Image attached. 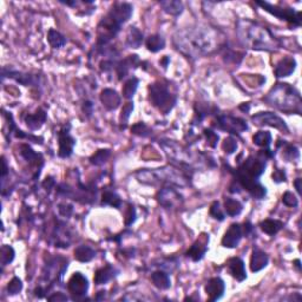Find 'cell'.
I'll use <instances>...</instances> for the list:
<instances>
[{"label":"cell","instance_id":"cell-48","mask_svg":"<svg viewBox=\"0 0 302 302\" xmlns=\"http://www.w3.org/2000/svg\"><path fill=\"white\" fill-rule=\"evenodd\" d=\"M282 203L288 208H297L299 204V201L297 196L291 192H286L282 196Z\"/></svg>","mask_w":302,"mask_h":302},{"label":"cell","instance_id":"cell-21","mask_svg":"<svg viewBox=\"0 0 302 302\" xmlns=\"http://www.w3.org/2000/svg\"><path fill=\"white\" fill-rule=\"evenodd\" d=\"M269 263V256L267 255V252L262 249L255 247L252 252L251 256V262H249V267L252 273H258L262 269H264Z\"/></svg>","mask_w":302,"mask_h":302},{"label":"cell","instance_id":"cell-47","mask_svg":"<svg viewBox=\"0 0 302 302\" xmlns=\"http://www.w3.org/2000/svg\"><path fill=\"white\" fill-rule=\"evenodd\" d=\"M210 215L212 217L215 218V220L217 221H224V218H226V216H224V212L223 210H222L221 205H220V202L218 201H215L214 203L211 204V208H210Z\"/></svg>","mask_w":302,"mask_h":302},{"label":"cell","instance_id":"cell-33","mask_svg":"<svg viewBox=\"0 0 302 302\" xmlns=\"http://www.w3.org/2000/svg\"><path fill=\"white\" fill-rule=\"evenodd\" d=\"M159 5L163 8L165 13L170 15H180L184 10V6L178 0H164V1H159Z\"/></svg>","mask_w":302,"mask_h":302},{"label":"cell","instance_id":"cell-27","mask_svg":"<svg viewBox=\"0 0 302 302\" xmlns=\"http://www.w3.org/2000/svg\"><path fill=\"white\" fill-rule=\"evenodd\" d=\"M24 119H25L27 128H29L30 130H39L46 122V112L45 110L39 107V109L36 110L35 113H27Z\"/></svg>","mask_w":302,"mask_h":302},{"label":"cell","instance_id":"cell-32","mask_svg":"<svg viewBox=\"0 0 302 302\" xmlns=\"http://www.w3.org/2000/svg\"><path fill=\"white\" fill-rule=\"evenodd\" d=\"M260 228L263 233L268 235L274 236L283 228V223L279 220H273V218H267V220L262 221L260 223Z\"/></svg>","mask_w":302,"mask_h":302},{"label":"cell","instance_id":"cell-42","mask_svg":"<svg viewBox=\"0 0 302 302\" xmlns=\"http://www.w3.org/2000/svg\"><path fill=\"white\" fill-rule=\"evenodd\" d=\"M283 148L282 150V156L285 157L286 161L288 162H297L299 161V158H300V152H299V149L295 146H293V144H286L283 143Z\"/></svg>","mask_w":302,"mask_h":302},{"label":"cell","instance_id":"cell-23","mask_svg":"<svg viewBox=\"0 0 302 302\" xmlns=\"http://www.w3.org/2000/svg\"><path fill=\"white\" fill-rule=\"evenodd\" d=\"M100 101L106 110L113 111L121 105V96L113 89H104L100 95Z\"/></svg>","mask_w":302,"mask_h":302},{"label":"cell","instance_id":"cell-35","mask_svg":"<svg viewBox=\"0 0 302 302\" xmlns=\"http://www.w3.org/2000/svg\"><path fill=\"white\" fill-rule=\"evenodd\" d=\"M146 46L150 52L157 53L165 48V39L161 35H151L147 38Z\"/></svg>","mask_w":302,"mask_h":302},{"label":"cell","instance_id":"cell-1","mask_svg":"<svg viewBox=\"0 0 302 302\" xmlns=\"http://www.w3.org/2000/svg\"><path fill=\"white\" fill-rule=\"evenodd\" d=\"M174 44L184 57L195 60L216 50L218 39L215 31L196 25L178 30L174 35Z\"/></svg>","mask_w":302,"mask_h":302},{"label":"cell","instance_id":"cell-53","mask_svg":"<svg viewBox=\"0 0 302 302\" xmlns=\"http://www.w3.org/2000/svg\"><path fill=\"white\" fill-rule=\"evenodd\" d=\"M83 112L86 117H91L92 113H94V104H92L91 101H85L83 103Z\"/></svg>","mask_w":302,"mask_h":302},{"label":"cell","instance_id":"cell-26","mask_svg":"<svg viewBox=\"0 0 302 302\" xmlns=\"http://www.w3.org/2000/svg\"><path fill=\"white\" fill-rule=\"evenodd\" d=\"M295 67H297V60L293 57H285L276 64L274 73L277 78H283V77L291 76L295 71Z\"/></svg>","mask_w":302,"mask_h":302},{"label":"cell","instance_id":"cell-51","mask_svg":"<svg viewBox=\"0 0 302 302\" xmlns=\"http://www.w3.org/2000/svg\"><path fill=\"white\" fill-rule=\"evenodd\" d=\"M136 220V210H135L134 205H129L128 212H126V217H125V224L126 226H130Z\"/></svg>","mask_w":302,"mask_h":302},{"label":"cell","instance_id":"cell-40","mask_svg":"<svg viewBox=\"0 0 302 302\" xmlns=\"http://www.w3.org/2000/svg\"><path fill=\"white\" fill-rule=\"evenodd\" d=\"M252 141H254V144H256V146L268 149L270 147V144H272L273 137L269 131H258L254 135Z\"/></svg>","mask_w":302,"mask_h":302},{"label":"cell","instance_id":"cell-39","mask_svg":"<svg viewBox=\"0 0 302 302\" xmlns=\"http://www.w3.org/2000/svg\"><path fill=\"white\" fill-rule=\"evenodd\" d=\"M111 157V150L110 149H100L90 157V163L92 165L101 166L109 161Z\"/></svg>","mask_w":302,"mask_h":302},{"label":"cell","instance_id":"cell-20","mask_svg":"<svg viewBox=\"0 0 302 302\" xmlns=\"http://www.w3.org/2000/svg\"><path fill=\"white\" fill-rule=\"evenodd\" d=\"M243 236V230L241 224L233 223L227 230L226 234L223 235L222 239V246L226 248H235L239 246L240 241H241Z\"/></svg>","mask_w":302,"mask_h":302},{"label":"cell","instance_id":"cell-5","mask_svg":"<svg viewBox=\"0 0 302 302\" xmlns=\"http://www.w3.org/2000/svg\"><path fill=\"white\" fill-rule=\"evenodd\" d=\"M136 178L141 183L148 186H165L186 187L189 184V177L184 174L182 169L172 168V166H163L152 170H140L136 172Z\"/></svg>","mask_w":302,"mask_h":302},{"label":"cell","instance_id":"cell-30","mask_svg":"<svg viewBox=\"0 0 302 302\" xmlns=\"http://www.w3.org/2000/svg\"><path fill=\"white\" fill-rule=\"evenodd\" d=\"M142 43H143V33L137 27H129L125 39L126 46H129L131 49H138L142 45Z\"/></svg>","mask_w":302,"mask_h":302},{"label":"cell","instance_id":"cell-18","mask_svg":"<svg viewBox=\"0 0 302 302\" xmlns=\"http://www.w3.org/2000/svg\"><path fill=\"white\" fill-rule=\"evenodd\" d=\"M208 245H209V235L202 234V235L193 243L192 247L187 251L186 252L187 257H189L190 260H193L194 262H199L203 260V257L205 256L206 251H208Z\"/></svg>","mask_w":302,"mask_h":302},{"label":"cell","instance_id":"cell-44","mask_svg":"<svg viewBox=\"0 0 302 302\" xmlns=\"http://www.w3.org/2000/svg\"><path fill=\"white\" fill-rule=\"evenodd\" d=\"M132 111H134V103H126L124 106H123L122 110V115L119 117V124L123 129L125 128L126 124H128L129 118H130Z\"/></svg>","mask_w":302,"mask_h":302},{"label":"cell","instance_id":"cell-22","mask_svg":"<svg viewBox=\"0 0 302 302\" xmlns=\"http://www.w3.org/2000/svg\"><path fill=\"white\" fill-rule=\"evenodd\" d=\"M138 65H140V59H138V55L136 54L129 55L128 58H125L123 60H117L115 71L117 76H118L119 81H123L129 75L130 70L135 69Z\"/></svg>","mask_w":302,"mask_h":302},{"label":"cell","instance_id":"cell-41","mask_svg":"<svg viewBox=\"0 0 302 302\" xmlns=\"http://www.w3.org/2000/svg\"><path fill=\"white\" fill-rule=\"evenodd\" d=\"M0 258H1V266L5 267L7 266V264H10L13 262L14 257H15V251L14 248L12 247V246L8 245H4L0 249Z\"/></svg>","mask_w":302,"mask_h":302},{"label":"cell","instance_id":"cell-29","mask_svg":"<svg viewBox=\"0 0 302 302\" xmlns=\"http://www.w3.org/2000/svg\"><path fill=\"white\" fill-rule=\"evenodd\" d=\"M151 281H152L153 286L162 291L169 289L171 287V279L169 276V274L164 272V270L158 269L156 272L151 274Z\"/></svg>","mask_w":302,"mask_h":302},{"label":"cell","instance_id":"cell-12","mask_svg":"<svg viewBox=\"0 0 302 302\" xmlns=\"http://www.w3.org/2000/svg\"><path fill=\"white\" fill-rule=\"evenodd\" d=\"M216 126L220 130L227 131L233 135H240L241 132L248 130V125L246 121L239 117L229 115H218L216 118Z\"/></svg>","mask_w":302,"mask_h":302},{"label":"cell","instance_id":"cell-14","mask_svg":"<svg viewBox=\"0 0 302 302\" xmlns=\"http://www.w3.org/2000/svg\"><path fill=\"white\" fill-rule=\"evenodd\" d=\"M252 121L256 126H272L279 130L288 132V126L281 117L273 112H258L252 117Z\"/></svg>","mask_w":302,"mask_h":302},{"label":"cell","instance_id":"cell-2","mask_svg":"<svg viewBox=\"0 0 302 302\" xmlns=\"http://www.w3.org/2000/svg\"><path fill=\"white\" fill-rule=\"evenodd\" d=\"M236 32L241 44L252 50L273 52L279 50L281 46L279 39L270 32V30L252 20H240L237 23Z\"/></svg>","mask_w":302,"mask_h":302},{"label":"cell","instance_id":"cell-49","mask_svg":"<svg viewBox=\"0 0 302 302\" xmlns=\"http://www.w3.org/2000/svg\"><path fill=\"white\" fill-rule=\"evenodd\" d=\"M204 136L206 138V141H208V144L211 148H216L218 140H220V137H218V135L215 131H212L211 129H205L204 130Z\"/></svg>","mask_w":302,"mask_h":302},{"label":"cell","instance_id":"cell-15","mask_svg":"<svg viewBox=\"0 0 302 302\" xmlns=\"http://www.w3.org/2000/svg\"><path fill=\"white\" fill-rule=\"evenodd\" d=\"M71 125H64L58 132V141H59V150L58 156L60 158H69L73 153V148L76 146V140L70 134Z\"/></svg>","mask_w":302,"mask_h":302},{"label":"cell","instance_id":"cell-9","mask_svg":"<svg viewBox=\"0 0 302 302\" xmlns=\"http://www.w3.org/2000/svg\"><path fill=\"white\" fill-rule=\"evenodd\" d=\"M236 176V183L239 184L242 189L247 190V192L251 194V195L256 200H262L264 199L267 195V188L264 186H262L260 183V181L256 180V178H252L247 176V175L242 174V172L237 171L235 172Z\"/></svg>","mask_w":302,"mask_h":302},{"label":"cell","instance_id":"cell-52","mask_svg":"<svg viewBox=\"0 0 302 302\" xmlns=\"http://www.w3.org/2000/svg\"><path fill=\"white\" fill-rule=\"evenodd\" d=\"M42 186H43V188H44V189L46 190V192L50 193L51 190L53 189V188L55 187V181H54V178H53V177H51V176L46 177L45 180H44V182H43V183H42Z\"/></svg>","mask_w":302,"mask_h":302},{"label":"cell","instance_id":"cell-34","mask_svg":"<svg viewBox=\"0 0 302 302\" xmlns=\"http://www.w3.org/2000/svg\"><path fill=\"white\" fill-rule=\"evenodd\" d=\"M243 210V205L240 201H237L235 199L232 197H227L224 200V211L228 216L230 217H236L241 214Z\"/></svg>","mask_w":302,"mask_h":302},{"label":"cell","instance_id":"cell-45","mask_svg":"<svg viewBox=\"0 0 302 302\" xmlns=\"http://www.w3.org/2000/svg\"><path fill=\"white\" fill-rule=\"evenodd\" d=\"M222 149L227 155H232L237 149V141L232 136L224 138L223 143H222Z\"/></svg>","mask_w":302,"mask_h":302},{"label":"cell","instance_id":"cell-25","mask_svg":"<svg viewBox=\"0 0 302 302\" xmlns=\"http://www.w3.org/2000/svg\"><path fill=\"white\" fill-rule=\"evenodd\" d=\"M228 272L232 275L234 279L237 280L239 282L245 281L247 279V272H246L245 262H243L240 257H233L228 261L227 263Z\"/></svg>","mask_w":302,"mask_h":302},{"label":"cell","instance_id":"cell-7","mask_svg":"<svg viewBox=\"0 0 302 302\" xmlns=\"http://www.w3.org/2000/svg\"><path fill=\"white\" fill-rule=\"evenodd\" d=\"M256 5L261 6L264 11L279 18L280 20H285L292 24L293 26L299 27L301 25V12H297L288 7H280V6L269 4L267 1H256Z\"/></svg>","mask_w":302,"mask_h":302},{"label":"cell","instance_id":"cell-19","mask_svg":"<svg viewBox=\"0 0 302 302\" xmlns=\"http://www.w3.org/2000/svg\"><path fill=\"white\" fill-rule=\"evenodd\" d=\"M226 292V283L221 277H212L205 285V293L209 301H217L222 299Z\"/></svg>","mask_w":302,"mask_h":302},{"label":"cell","instance_id":"cell-3","mask_svg":"<svg viewBox=\"0 0 302 302\" xmlns=\"http://www.w3.org/2000/svg\"><path fill=\"white\" fill-rule=\"evenodd\" d=\"M132 5L129 2H116L106 15L101 18L97 25V46L109 45L115 37L121 32L122 26L131 18Z\"/></svg>","mask_w":302,"mask_h":302},{"label":"cell","instance_id":"cell-43","mask_svg":"<svg viewBox=\"0 0 302 302\" xmlns=\"http://www.w3.org/2000/svg\"><path fill=\"white\" fill-rule=\"evenodd\" d=\"M21 291H23V281H21L19 277L14 276L7 285L8 295H17Z\"/></svg>","mask_w":302,"mask_h":302},{"label":"cell","instance_id":"cell-36","mask_svg":"<svg viewBox=\"0 0 302 302\" xmlns=\"http://www.w3.org/2000/svg\"><path fill=\"white\" fill-rule=\"evenodd\" d=\"M122 203L121 196L112 190H105L101 195V205H110L119 209L122 206Z\"/></svg>","mask_w":302,"mask_h":302},{"label":"cell","instance_id":"cell-59","mask_svg":"<svg viewBox=\"0 0 302 302\" xmlns=\"http://www.w3.org/2000/svg\"><path fill=\"white\" fill-rule=\"evenodd\" d=\"M240 109H241V110H246V111H247V112H248V111H249V105L247 104V106H246V104H245V105L240 106Z\"/></svg>","mask_w":302,"mask_h":302},{"label":"cell","instance_id":"cell-17","mask_svg":"<svg viewBox=\"0 0 302 302\" xmlns=\"http://www.w3.org/2000/svg\"><path fill=\"white\" fill-rule=\"evenodd\" d=\"M7 77V78L14 79L15 82L19 83V84L24 86H38L39 84V78L38 77H35L30 73L21 72V71L13 70L12 67H2L1 70V79H4Z\"/></svg>","mask_w":302,"mask_h":302},{"label":"cell","instance_id":"cell-24","mask_svg":"<svg viewBox=\"0 0 302 302\" xmlns=\"http://www.w3.org/2000/svg\"><path fill=\"white\" fill-rule=\"evenodd\" d=\"M20 155L23 157L25 161L29 163L30 165L36 166L39 171H41L43 164H44V161H43V156L41 153L36 152L35 150L31 148L29 144L23 143L20 146Z\"/></svg>","mask_w":302,"mask_h":302},{"label":"cell","instance_id":"cell-55","mask_svg":"<svg viewBox=\"0 0 302 302\" xmlns=\"http://www.w3.org/2000/svg\"><path fill=\"white\" fill-rule=\"evenodd\" d=\"M286 174L283 170H275L273 172V181L276 183H281V182H286Z\"/></svg>","mask_w":302,"mask_h":302},{"label":"cell","instance_id":"cell-37","mask_svg":"<svg viewBox=\"0 0 302 302\" xmlns=\"http://www.w3.org/2000/svg\"><path fill=\"white\" fill-rule=\"evenodd\" d=\"M48 42L53 49H60L64 45H66V38L65 36L61 35L60 32L55 31L53 29H50L48 32Z\"/></svg>","mask_w":302,"mask_h":302},{"label":"cell","instance_id":"cell-13","mask_svg":"<svg viewBox=\"0 0 302 302\" xmlns=\"http://www.w3.org/2000/svg\"><path fill=\"white\" fill-rule=\"evenodd\" d=\"M67 291L73 300H82L89 291V280L82 273L77 272L70 277L67 282Z\"/></svg>","mask_w":302,"mask_h":302},{"label":"cell","instance_id":"cell-38","mask_svg":"<svg viewBox=\"0 0 302 302\" xmlns=\"http://www.w3.org/2000/svg\"><path fill=\"white\" fill-rule=\"evenodd\" d=\"M138 84H140V81H138V78H136V77H131V78H129L128 81L124 83V85H123L122 89L123 97L126 98V100H131V98L135 96V94H136Z\"/></svg>","mask_w":302,"mask_h":302},{"label":"cell","instance_id":"cell-28","mask_svg":"<svg viewBox=\"0 0 302 302\" xmlns=\"http://www.w3.org/2000/svg\"><path fill=\"white\" fill-rule=\"evenodd\" d=\"M117 274H118V270H117L115 267L110 266V264H107V266L103 268H100V269H97L96 273H95V277H94L95 285L97 286L106 285V283L111 281L113 277L117 276Z\"/></svg>","mask_w":302,"mask_h":302},{"label":"cell","instance_id":"cell-4","mask_svg":"<svg viewBox=\"0 0 302 302\" xmlns=\"http://www.w3.org/2000/svg\"><path fill=\"white\" fill-rule=\"evenodd\" d=\"M264 101L270 106L288 113V115H292V113L300 115L301 113L302 101L300 92L287 83H277L274 85L264 97Z\"/></svg>","mask_w":302,"mask_h":302},{"label":"cell","instance_id":"cell-31","mask_svg":"<svg viewBox=\"0 0 302 302\" xmlns=\"http://www.w3.org/2000/svg\"><path fill=\"white\" fill-rule=\"evenodd\" d=\"M75 258L77 261L83 262V263H85V262H90L95 258L96 256V252H95V249H92L90 246H86V245H81L78 246L75 249Z\"/></svg>","mask_w":302,"mask_h":302},{"label":"cell","instance_id":"cell-57","mask_svg":"<svg viewBox=\"0 0 302 302\" xmlns=\"http://www.w3.org/2000/svg\"><path fill=\"white\" fill-rule=\"evenodd\" d=\"M301 182H302L301 178H297V180H295V182H294L295 189H297L299 195H301Z\"/></svg>","mask_w":302,"mask_h":302},{"label":"cell","instance_id":"cell-16","mask_svg":"<svg viewBox=\"0 0 302 302\" xmlns=\"http://www.w3.org/2000/svg\"><path fill=\"white\" fill-rule=\"evenodd\" d=\"M51 240L53 241L54 247L59 248H69L71 245V240H72V234H71L70 228L66 226L65 222L57 221L52 232Z\"/></svg>","mask_w":302,"mask_h":302},{"label":"cell","instance_id":"cell-50","mask_svg":"<svg viewBox=\"0 0 302 302\" xmlns=\"http://www.w3.org/2000/svg\"><path fill=\"white\" fill-rule=\"evenodd\" d=\"M58 211H59L60 216L69 218L73 214V206L69 204V203H60L58 205Z\"/></svg>","mask_w":302,"mask_h":302},{"label":"cell","instance_id":"cell-54","mask_svg":"<svg viewBox=\"0 0 302 302\" xmlns=\"http://www.w3.org/2000/svg\"><path fill=\"white\" fill-rule=\"evenodd\" d=\"M46 299H48L49 301H57V302L58 301H67V300H69V298H67L66 295L64 294V293H59V292L53 293V294L50 295V297H48Z\"/></svg>","mask_w":302,"mask_h":302},{"label":"cell","instance_id":"cell-56","mask_svg":"<svg viewBox=\"0 0 302 302\" xmlns=\"http://www.w3.org/2000/svg\"><path fill=\"white\" fill-rule=\"evenodd\" d=\"M1 164H2V169H1V182H2V181H5V178L8 174V170H10V169H8L7 162H6L5 157H2V158H1Z\"/></svg>","mask_w":302,"mask_h":302},{"label":"cell","instance_id":"cell-6","mask_svg":"<svg viewBox=\"0 0 302 302\" xmlns=\"http://www.w3.org/2000/svg\"><path fill=\"white\" fill-rule=\"evenodd\" d=\"M149 101L163 115H168L177 103V97L172 95L168 85L156 82L149 86Z\"/></svg>","mask_w":302,"mask_h":302},{"label":"cell","instance_id":"cell-11","mask_svg":"<svg viewBox=\"0 0 302 302\" xmlns=\"http://www.w3.org/2000/svg\"><path fill=\"white\" fill-rule=\"evenodd\" d=\"M267 161L264 157H255L249 156L241 165L237 168V171L242 172V174L247 175L252 178H256L258 180L262 176L264 170H266Z\"/></svg>","mask_w":302,"mask_h":302},{"label":"cell","instance_id":"cell-8","mask_svg":"<svg viewBox=\"0 0 302 302\" xmlns=\"http://www.w3.org/2000/svg\"><path fill=\"white\" fill-rule=\"evenodd\" d=\"M159 146L162 147V149L164 150V152L168 155L169 158L172 159L174 162H177V164L181 168H192L194 162L192 161V157H190L189 152L181 146H178L177 143H175L172 141H161L159 142Z\"/></svg>","mask_w":302,"mask_h":302},{"label":"cell","instance_id":"cell-10","mask_svg":"<svg viewBox=\"0 0 302 302\" xmlns=\"http://www.w3.org/2000/svg\"><path fill=\"white\" fill-rule=\"evenodd\" d=\"M157 200H158L159 204H161L163 208L169 209V210L181 208L184 201L183 196L172 186L163 187L158 192Z\"/></svg>","mask_w":302,"mask_h":302},{"label":"cell","instance_id":"cell-46","mask_svg":"<svg viewBox=\"0 0 302 302\" xmlns=\"http://www.w3.org/2000/svg\"><path fill=\"white\" fill-rule=\"evenodd\" d=\"M131 131L134 135H137V136H141V137H148L151 135L150 128H148V126L144 124L143 122H140V123H137V124L132 125Z\"/></svg>","mask_w":302,"mask_h":302},{"label":"cell","instance_id":"cell-58","mask_svg":"<svg viewBox=\"0 0 302 302\" xmlns=\"http://www.w3.org/2000/svg\"><path fill=\"white\" fill-rule=\"evenodd\" d=\"M105 291H101V292H98V294H97V297H96V300H98V301H101V300H103L104 298H105Z\"/></svg>","mask_w":302,"mask_h":302}]
</instances>
